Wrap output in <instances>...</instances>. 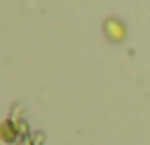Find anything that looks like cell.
Instances as JSON below:
<instances>
[{
    "mask_svg": "<svg viewBox=\"0 0 150 145\" xmlns=\"http://www.w3.org/2000/svg\"><path fill=\"white\" fill-rule=\"evenodd\" d=\"M16 136H19V131H16V126H14V122H9V119H5V122H0V140L2 143H14L16 140Z\"/></svg>",
    "mask_w": 150,
    "mask_h": 145,
    "instance_id": "7a4b0ae2",
    "label": "cell"
},
{
    "mask_svg": "<svg viewBox=\"0 0 150 145\" xmlns=\"http://www.w3.org/2000/svg\"><path fill=\"white\" fill-rule=\"evenodd\" d=\"M103 33L110 42H122L127 37V26L117 19V16H108L105 23H103Z\"/></svg>",
    "mask_w": 150,
    "mask_h": 145,
    "instance_id": "6da1fadb",
    "label": "cell"
}]
</instances>
